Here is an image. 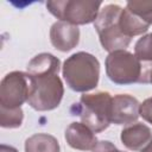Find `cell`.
<instances>
[{
  "instance_id": "5b68a950",
  "label": "cell",
  "mask_w": 152,
  "mask_h": 152,
  "mask_svg": "<svg viewBox=\"0 0 152 152\" xmlns=\"http://www.w3.org/2000/svg\"><path fill=\"white\" fill-rule=\"evenodd\" d=\"M28 77L31 82V90L27 103L39 112L57 108L64 94L63 83L58 74H28Z\"/></svg>"
},
{
  "instance_id": "52a82bcc",
  "label": "cell",
  "mask_w": 152,
  "mask_h": 152,
  "mask_svg": "<svg viewBox=\"0 0 152 152\" xmlns=\"http://www.w3.org/2000/svg\"><path fill=\"white\" fill-rule=\"evenodd\" d=\"M31 90V82L27 72L12 71L0 83V107L14 109L21 108L27 102Z\"/></svg>"
},
{
  "instance_id": "ac0fdd59",
  "label": "cell",
  "mask_w": 152,
  "mask_h": 152,
  "mask_svg": "<svg viewBox=\"0 0 152 152\" xmlns=\"http://www.w3.org/2000/svg\"><path fill=\"white\" fill-rule=\"evenodd\" d=\"M139 114H140V116H141L145 121L152 124V97L146 99V100L140 104Z\"/></svg>"
},
{
  "instance_id": "5bb4252c",
  "label": "cell",
  "mask_w": 152,
  "mask_h": 152,
  "mask_svg": "<svg viewBox=\"0 0 152 152\" xmlns=\"http://www.w3.org/2000/svg\"><path fill=\"white\" fill-rule=\"evenodd\" d=\"M119 26L122 33L129 38H132L133 36H139L145 33L150 27V25L144 23L139 17L133 14L127 8L122 10L121 12V15L119 19Z\"/></svg>"
},
{
  "instance_id": "30bf717a",
  "label": "cell",
  "mask_w": 152,
  "mask_h": 152,
  "mask_svg": "<svg viewBox=\"0 0 152 152\" xmlns=\"http://www.w3.org/2000/svg\"><path fill=\"white\" fill-rule=\"evenodd\" d=\"M65 140L70 147L80 151H93L99 142L94 132L82 122H71L66 127Z\"/></svg>"
},
{
  "instance_id": "9a60e30c",
  "label": "cell",
  "mask_w": 152,
  "mask_h": 152,
  "mask_svg": "<svg viewBox=\"0 0 152 152\" xmlns=\"http://www.w3.org/2000/svg\"><path fill=\"white\" fill-rule=\"evenodd\" d=\"M126 8L139 17L147 25H152V0H134L126 4Z\"/></svg>"
},
{
  "instance_id": "4fadbf2b",
  "label": "cell",
  "mask_w": 152,
  "mask_h": 152,
  "mask_svg": "<svg viewBox=\"0 0 152 152\" xmlns=\"http://www.w3.org/2000/svg\"><path fill=\"white\" fill-rule=\"evenodd\" d=\"M25 152H59V144L50 134L37 133L26 139Z\"/></svg>"
},
{
  "instance_id": "7c38bea8",
  "label": "cell",
  "mask_w": 152,
  "mask_h": 152,
  "mask_svg": "<svg viewBox=\"0 0 152 152\" xmlns=\"http://www.w3.org/2000/svg\"><path fill=\"white\" fill-rule=\"evenodd\" d=\"M59 69H61L59 59L48 52H43L34 56L27 64V74L30 75L58 74Z\"/></svg>"
},
{
  "instance_id": "8992f818",
  "label": "cell",
  "mask_w": 152,
  "mask_h": 152,
  "mask_svg": "<svg viewBox=\"0 0 152 152\" xmlns=\"http://www.w3.org/2000/svg\"><path fill=\"white\" fill-rule=\"evenodd\" d=\"M101 5V1L90 0H50L46 2V8L59 21L77 26L95 21Z\"/></svg>"
},
{
  "instance_id": "d6986e66",
  "label": "cell",
  "mask_w": 152,
  "mask_h": 152,
  "mask_svg": "<svg viewBox=\"0 0 152 152\" xmlns=\"http://www.w3.org/2000/svg\"><path fill=\"white\" fill-rule=\"evenodd\" d=\"M93 152H124V151H120L115 147V145H113L110 141H107V140H102V141H99L97 145L95 146V148L93 150Z\"/></svg>"
},
{
  "instance_id": "2e32d148",
  "label": "cell",
  "mask_w": 152,
  "mask_h": 152,
  "mask_svg": "<svg viewBox=\"0 0 152 152\" xmlns=\"http://www.w3.org/2000/svg\"><path fill=\"white\" fill-rule=\"evenodd\" d=\"M24 119L21 108H5L0 107V126L4 128H17L20 127Z\"/></svg>"
},
{
  "instance_id": "6da1fadb",
  "label": "cell",
  "mask_w": 152,
  "mask_h": 152,
  "mask_svg": "<svg viewBox=\"0 0 152 152\" xmlns=\"http://www.w3.org/2000/svg\"><path fill=\"white\" fill-rule=\"evenodd\" d=\"M104 64L108 78L116 84L150 83L152 63L141 62L132 52L126 50L110 52Z\"/></svg>"
},
{
  "instance_id": "277c9868",
  "label": "cell",
  "mask_w": 152,
  "mask_h": 152,
  "mask_svg": "<svg viewBox=\"0 0 152 152\" xmlns=\"http://www.w3.org/2000/svg\"><path fill=\"white\" fill-rule=\"evenodd\" d=\"M122 8L115 4H108L100 10L96 20L94 21L95 30L99 34L102 48L110 52L125 50L129 43V37L125 36L119 26V19Z\"/></svg>"
},
{
  "instance_id": "9c48e42d",
  "label": "cell",
  "mask_w": 152,
  "mask_h": 152,
  "mask_svg": "<svg viewBox=\"0 0 152 152\" xmlns=\"http://www.w3.org/2000/svg\"><path fill=\"white\" fill-rule=\"evenodd\" d=\"M50 40L57 50L63 52L70 51L78 44L80 30L72 24L56 21L50 28Z\"/></svg>"
},
{
  "instance_id": "3957f363",
  "label": "cell",
  "mask_w": 152,
  "mask_h": 152,
  "mask_svg": "<svg viewBox=\"0 0 152 152\" xmlns=\"http://www.w3.org/2000/svg\"><path fill=\"white\" fill-rule=\"evenodd\" d=\"M112 101L113 97L107 91L83 94L78 103L72 104L71 113L80 116L82 124L94 133H100L112 124Z\"/></svg>"
},
{
  "instance_id": "8fae6325",
  "label": "cell",
  "mask_w": 152,
  "mask_h": 152,
  "mask_svg": "<svg viewBox=\"0 0 152 152\" xmlns=\"http://www.w3.org/2000/svg\"><path fill=\"white\" fill-rule=\"evenodd\" d=\"M120 139L128 150L140 151L152 139V133L146 125L135 122L121 131Z\"/></svg>"
},
{
  "instance_id": "7402d4cb",
  "label": "cell",
  "mask_w": 152,
  "mask_h": 152,
  "mask_svg": "<svg viewBox=\"0 0 152 152\" xmlns=\"http://www.w3.org/2000/svg\"><path fill=\"white\" fill-rule=\"evenodd\" d=\"M150 83H152V71H151V77H150Z\"/></svg>"
},
{
  "instance_id": "44dd1931",
  "label": "cell",
  "mask_w": 152,
  "mask_h": 152,
  "mask_svg": "<svg viewBox=\"0 0 152 152\" xmlns=\"http://www.w3.org/2000/svg\"><path fill=\"white\" fill-rule=\"evenodd\" d=\"M140 152H152V139L146 144L145 147H142V148L140 150Z\"/></svg>"
},
{
  "instance_id": "ffe728a7",
  "label": "cell",
  "mask_w": 152,
  "mask_h": 152,
  "mask_svg": "<svg viewBox=\"0 0 152 152\" xmlns=\"http://www.w3.org/2000/svg\"><path fill=\"white\" fill-rule=\"evenodd\" d=\"M0 152H18L14 147L12 146H7V145H1L0 147Z\"/></svg>"
},
{
  "instance_id": "ba28073f",
  "label": "cell",
  "mask_w": 152,
  "mask_h": 152,
  "mask_svg": "<svg viewBox=\"0 0 152 152\" xmlns=\"http://www.w3.org/2000/svg\"><path fill=\"white\" fill-rule=\"evenodd\" d=\"M139 101L128 94H118L112 101V122L115 125H129L139 118Z\"/></svg>"
},
{
  "instance_id": "e0dca14e",
  "label": "cell",
  "mask_w": 152,
  "mask_h": 152,
  "mask_svg": "<svg viewBox=\"0 0 152 152\" xmlns=\"http://www.w3.org/2000/svg\"><path fill=\"white\" fill-rule=\"evenodd\" d=\"M134 55L145 63H152V33L142 36L134 46Z\"/></svg>"
},
{
  "instance_id": "7a4b0ae2",
  "label": "cell",
  "mask_w": 152,
  "mask_h": 152,
  "mask_svg": "<svg viewBox=\"0 0 152 152\" xmlns=\"http://www.w3.org/2000/svg\"><path fill=\"white\" fill-rule=\"evenodd\" d=\"M62 72L70 89L86 93L94 89L99 83L100 63L95 56L80 51L64 61Z\"/></svg>"
}]
</instances>
